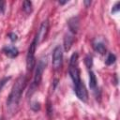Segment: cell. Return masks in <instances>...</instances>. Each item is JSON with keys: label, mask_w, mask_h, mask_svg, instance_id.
<instances>
[{"label": "cell", "mask_w": 120, "mask_h": 120, "mask_svg": "<svg viewBox=\"0 0 120 120\" xmlns=\"http://www.w3.org/2000/svg\"><path fill=\"white\" fill-rule=\"evenodd\" d=\"M8 37H9V38H10L11 41H16L17 40V35L14 34V33H9L8 34Z\"/></svg>", "instance_id": "cell-18"}, {"label": "cell", "mask_w": 120, "mask_h": 120, "mask_svg": "<svg viewBox=\"0 0 120 120\" xmlns=\"http://www.w3.org/2000/svg\"><path fill=\"white\" fill-rule=\"evenodd\" d=\"M93 48H94V50L96 52H98L100 54H104L105 52H106V47L101 42H96V43H94L93 44Z\"/></svg>", "instance_id": "cell-11"}, {"label": "cell", "mask_w": 120, "mask_h": 120, "mask_svg": "<svg viewBox=\"0 0 120 120\" xmlns=\"http://www.w3.org/2000/svg\"><path fill=\"white\" fill-rule=\"evenodd\" d=\"M68 74H69L70 78L72 79L74 84L81 81V79H80V71H79V68H78V65H69Z\"/></svg>", "instance_id": "cell-7"}, {"label": "cell", "mask_w": 120, "mask_h": 120, "mask_svg": "<svg viewBox=\"0 0 120 120\" xmlns=\"http://www.w3.org/2000/svg\"><path fill=\"white\" fill-rule=\"evenodd\" d=\"M0 120H1V119H0Z\"/></svg>", "instance_id": "cell-23"}, {"label": "cell", "mask_w": 120, "mask_h": 120, "mask_svg": "<svg viewBox=\"0 0 120 120\" xmlns=\"http://www.w3.org/2000/svg\"><path fill=\"white\" fill-rule=\"evenodd\" d=\"M22 9L27 14L31 13L32 12V3L30 1H27V0L23 1V3H22Z\"/></svg>", "instance_id": "cell-13"}, {"label": "cell", "mask_w": 120, "mask_h": 120, "mask_svg": "<svg viewBox=\"0 0 120 120\" xmlns=\"http://www.w3.org/2000/svg\"><path fill=\"white\" fill-rule=\"evenodd\" d=\"M74 91L76 96L79 98V99H81L83 102H86L88 99V93L87 90L83 84V82L82 81H80L79 82L74 84Z\"/></svg>", "instance_id": "cell-5"}, {"label": "cell", "mask_w": 120, "mask_h": 120, "mask_svg": "<svg viewBox=\"0 0 120 120\" xmlns=\"http://www.w3.org/2000/svg\"><path fill=\"white\" fill-rule=\"evenodd\" d=\"M73 35L72 34H67L64 38V48L65 51H68L71 48V45L73 43Z\"/></svg>", "instance_id": "cell-10"}, {"label": "cell", "mask_w": 120, "mask_h": 120, "mask_svg": "<svg viewBox=\"0 0 120 120\" xmlns=\"http://www.w3.org/2000/svg\"><path fill=\"white\" fill-rule=\"evenodd\" d=\"M3 51H4L5 54L8 55V56L10 57V58H14V57H16V56L19 54L18 49H17L16 47H14V46H6V47L3 49Z\"/></svg>", "instance_id": "cell-8"}, {"label": "cell", "mask_w": 120, "mask_h": 120, "mask_svg": "<svg viewBox=\"0 0 120 120\" xmlns=\"http://www.w3.org/2000/svg\"><path fill=\"white\" fill-rule=\"evenodd\" d=\"M89 86L91 89H95L97 86V78L93 71L89 72Z\"/></svg>", "instance_id": "cell-12"}, {"label": "cell", "mask_w": 120, "mask_h": 120, "mask_svg": "<svg viewBox=\"0 0 120 120\" xmlns=\"http://www.w3.org/2000/svg\"><path fill=\"white\" fill-rule=\"evenodd\" d=\"M48 32H49V22L46 20L44 22H42V23L40 24V27L38 31V34L36 36V39L38 41V44L41 43L47 37L48 35Z\"/></svg>", "instance_id": "cell-6"}, {"label": "cell", "mask_w": 120, "mask_h": 120, "mask_svg": "<svg viewBox=\"0 0 120 120\" xmlns=\"http://www.w3.org/2000/svg\"><path fill=\"white\" fill-rule=\"evenodd\" d=\"M5 11V2L0 1V14H3Z\"/></svg>", "instance_id": "cell-19"}, {"label": "cell", "mask_w": 120, "mask_h": 120, "mask_svg": "<svg viewBox=\"0 0 120 120\" xmlns=\"http://www.w3.org/2000/svg\"><path fill=\"white\" fill-rule=\"evenodd\" d=\"M69 65H78V53L74 52L71 57H70V61H69Z\"/></svg>", "instance_id": "cell-15"}, {"label": "cell", "mask_w": 120, "mask_h": 120, "mask_svg": "<svg viewBox=\"0 0 120 120\" xmlns=\"http://www.w3.org/2000/svg\"><path fill=\"white\" fill-rule=\"evenodd\" d=\"M115 60H116L115 55L112 54V53H109L108 56H107V58H106V60H105V64L108 65V66H110V65L113 64L115 62Z\"/></svg>", "instance_id": "cell-14"}, {"label": "cell", "mask_w": 120, "mask_h": 120, "mask_svg": "<svg viewBox=\"0 0 120 120\" xmlns=\"http://www.w3.org/2000/svg\"><path fill=\"white\" fill-rule=\"evenodd\" d=\"M38 41L36 38H34V40L32 41V43L30 44L29 48H28V52H27V55H26V68L28 71L33 70V68H35L36 65V59H35V52L38 46Z\"/></svg>", "instance_id": "cell-2"}, {"label": "cell", "mask_w": 120, "mask_h": 120, "mask_svg": "<svg viewBox=\"0 0 120 120\" xmlns=\"http://www.w3.org/2000/svg\"><path fill=\"white\" fill-rule=\"evenodd\" d=\"M66 3H68V1H59V4H61V5H64Z\"/></svg>", "instance_id": "cell-21"}, {"label": "cell", "mask_w": 120, "mask_h": 120, "mask_svg": "<svg viewBox=\"0 0 120 120\" xmlns=\"http://www.w3.org/2000/svg\"><path fill=\"white\" fill-rule=\"evenodd\" d=\"M84 63H85V65H86V67L88 68H90L91 67H92V65H93V61H92V57L91 56H86L85 57V59H84Z\"/></svg>", "instance_id": "cell-16"}, {"label": "cell", "mask_w": 120, "mask_h": 120, "mask_svg": "<svg viewBox=\"0 0 120 120\" xmlns=\"http://www.w3.org/2000/svg\"><path fill=\"white\" fill-rule=\"evenodd\" d=\"M25 84H26L25 77L23 75H21L20 77H18L7 100V108L9 113H14V112L16 111L19 101L21 99L22 92L24 89Z\"/></svg>", "instance_id": "cell-1"}, {"label": "cell", "mask_w": 120, "mask_h": 120, "mask_svg": "<svg viewBox=\"0 0 120 120\" xmlns=\"http://www.w3.org/2000/svg\"><path fill=\"white\" fill-rule=\"evenodd\" d=\"M84 4H85L86 6H88V5H90V4H91V1H85V2H84Z\"/></svg>", "instance_id": "cell-22"}, {"label": "cell", "mask_w": 120, "mask_h": 120, "mask_svg": "<svg viewBox=\"0 0 120 120\" xmlns=\"http://www.w3.org/2000/svg\"><path fill=\"white\" fill-rule=\"evenodd\" d=\"M62 61H63V52H62V48L60 46H56L52 52V68L54 69L60 68L62 66Z\"/></svg>", "instance_id": "cell-4"}, {"label": "cell", "mask_w": 120, "mask_h": 120, "mask_svg": "<svg viewBox=\"0 0 120 120\" xmlns=\"http://www.w3.org/2000/svg\"><path fill=\"white\" fill-rule=\"evenodd\" d=\"M119 7H120V2H117L113 7H112V13H115L119 10Z\"/></svg>", "instance_id": "cell-17"}, {"label": "cell", "mask_w": 120, "mask_h": 120, "mask_svg": "<svg viewBox=\"0 0 120 120\" xmlns=\"http://www.w3.org/2000/svg\"><path fill=\"white\" fill-rule=\"evenodd\" d=\"M68 28H69L70 32L72 34H76L77 31H78V28H79V20H78V18L77 17L71 18L68 21Z\"/></svg>", "instance_id": "cell-9"}, {"label": "cell", "mask_w": 120, "mask_h": 120, "mask_svg": "<svg viewBox=\"0 0 120 120\" xmlns=\"http://www.w3.org/2000/svg\"><path fill=\"white\" fill-rule=\"evenodd\" d=\"M9 79H10V77H8V78H5L4 80H2V81L0 82V91H1V89H2V86H3V85L6 83V82H8Z\"/></svg>", "instance_id": "cell-20"}, {"label": "cell", "mask_w": 120, "mask_h": 120, "mask_svg": "<svg viewBox=\"0 0 120 120\" xmlns=\"http://www.w3.org/2000/svg\"><path fill=\"white\" fill-rule=\"evenodd\" d=\"M45 66H46V58H45V59L41 58V59L38 61V66H37V68H36L35 77H34V83H33V85H32L33 87H36L37 85H38V84L40 83Z\"/></svg>", "instance_id": "cell-3"}]
</instances>
